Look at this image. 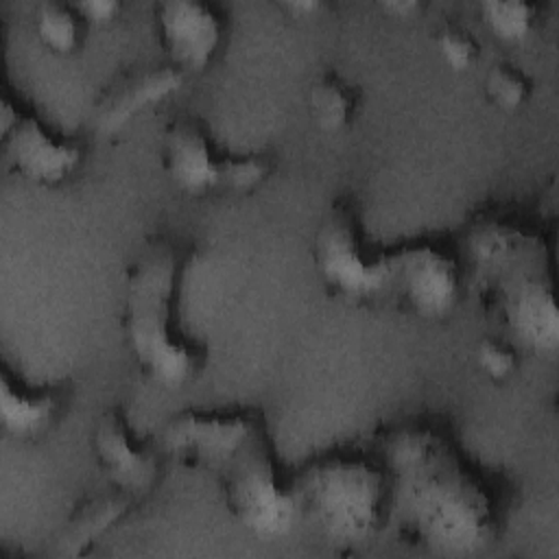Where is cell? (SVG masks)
Here are the masks:
<instances>
[{
    "mask_svg": "<svg viewBox=\"0 0 559 559\" xmlns=\"http://www.w3.org/2000/svg\"><path fill=\"white\" fill-rule=\"evenodd\" d=\"M389 480V522L402 542L445 557L489 546L500 526L491 487L439 430L400 424L376 435Z\"/></svg>",
    "mask_w": 559,
    "mask_h": 559,
    "instance_id": "6da1fadb",
    "label": "cell"
},
{
    "mask_svg": "<svg viewBox=\"0 0 559 559\" xmlns=\"http://www.w3.org/2000/svg\"><path fill=\"white\" fill-rule=\"evenodd\" d=\"M188 251L155 234L138 245L122 273V341L140 373L159 389L177 391L205 367L207 349L181 321Z\"/></svg>",
    "mask_w": 559,
    "mask_h": 559,
    "instance_id": "7a4b0ae2",
    "label": "cell"
},
{
    "mask_svg": "<svg viewBox=\"0 0 559 559\" xmlns=\"http://www.w3.org/2000/svg\"><path fill=\"white\" fill-rule=\"evenodd\" d=\"M531 247L526 236L493 221L472 227L467 236V258L485 284L487 310L515 347L550 354L559 345V312L550 280L528 264Z\"/></svg>",
    "mask_w": 559,
    "mask_h": 559,
    "instance_id": "3957f363",
    "label": "cell"
},
{
    "mask_svg": "<svg viewBox=\"0 0 559 559\" xmlns=\"http://www.w3.org/2000/svg\"><path fill=\"white\" fill-rule=\"evenodd\" d=\"M290 485L297 515L332 544L358 546L389 524V480L373 454H314Z\"/></svg>",
    "mask_w": 559,
    "mask_h": 559,
    "instance_id": "277c9868",
    "label": "cell"
},
{
    "mask_svg": "<svg viewBox=\"0 0 559 559\" xmlns=\"http://www.w3.org/2000/svg\"><path fill=\"white\" fill-rule=\"evenodd\" d=\"M214 478L227 513L251 535L280 537L299 520L290 476L282 472L264 419Z\"/></svg>",
    "mask_w": 559,
    "mask_h": 559,
    "instance_id": "5b68a950",
    "label": "cell"
},
{
    "mask_svg": "<svg viewBox=\"0 0 559 559\" xmlns=\"http://www.w3.org/2000/svg\"><path fill=\"white\" fill-rule=\"evenodd\" d=\"M312 264L325 290L354 306L389 299V255L369 242L358 207L336 199L312 236Z\"/></svg>",
    "mask_w": 559,
    "mask_h": 559,
    "instance_id": "8992f818",
    "label": "cell"
},
{
    "mask_svg": "<svg viewBox=\"0 0 559 559\" xmlns=\"http://www.w3.org/2000/svg\"><path fill=\"white\" fill-rule=\"evenodd\" d=\"M262 419L253 408H186L168 417L157 445L179 467L216 476Z\"/></svg>",
    "mask_w": 559,
    "mask_h": 559,
    "instance_id": "52a82bcc",
    "label": "cell"
},
{
    "mask_svg": "<svg viewBox=\"0 0 559 559\" xmlns=\"http://www.w3.org/2000/svg\"><path fill=\"white\" fill-rule=\"evenodd\" d=\"M389 299L400 310L441 321L452 314L461 297V269L454 255L430 240H411L386 249Z\"/></svg>",
    "mask_w": 559,
    "mask_h": 559,
    "instance_id": "ba28073f",
    "label": "cell"
},
{
    "mask_svg": "<svg viewBox=\"0 0 559 559\" xmlns=\"http://www.w3.org/2000/svg\"><path fill=\"white\" fill-rule=\"evenodd\" d=\"M90 448L105 480L138 500L159 480V445L138 430L124 406L105 408L92 430Z\"/></svg>",
    "mask_w": 559,
    "mask_h": 559,
    "instance_id": "9c48e42d",
    "label": "cell"
},
{
    "mask_svg": "<svg viewBox=\"0 0 559 559\" xmlns=\"http://www.w3.org/2000/svg\"><path fill=\"white\" fill-rule=\"evenodd\" d=\"M0 138L7 166L33 186H61L83 159V146L74 138L24 109L17 122Z\"/></svg>",
    "mask_w": 559,
    "mask_h": 559,
    "instance_id": "30bf717a",
    "label": "cell"
},
{
    "mask_svg": "<svg viewBox=\"0 0 559 559\" xmlns=\"http://www.w3.org/2000/svg\"><path fill=\"white\" fill-rule=\"evenodd\" d=\"M157 44L183 74L203 72L225 37V17L201 0H162L153 9Z\"/></svg>",
    "mask_w": 559,
    "mask_h": 559,
    "instance_id": "8fae6325",
    "label": "cell"
},
{
    "mask_svg": "<svg viewBox=\"0 0 559 559\" xmlns=\"http://www.w3.org/2000/svg\"><path fill=\"white\" fill-rule=\"evenodd\" d=\"M183 81L186 74L168 61L120 70L92 103L90 120L94 131L105 138L120 133L138 114L177 94Z\"/></svg>",
    "mask_w": 559,
    "mask_h": 559,
    "instance_id": "7c38bea8",
    "label": "cell"
},
{
    "mask_svg": "<svg viewBox=\"0 0 559 559\" xmlns=\"http://www.w3.org/2000/svg\"><path fill=\"white\" fill-rule=\"evenodd\" d=\"M221 157L207 127L194 116H175L162 129L159 166L168 181L188 197L218 190Z\"/></svg>",
    "mask_w": 559,
    "mask_h": 559,
    "instance_id": "4fadbf2b",
    "label": "cell"
},
{
    "mask_svg": "<svg viewBox=\"0 0 559 559\" xmlns=\"http://www.w3.org/2000/svg\"><path fill=\"white\" fill-rule=\"evenodd\" d=\"M61 413V393L50 382H35L7 360L0 369V421L15 439L44 437Z\"/></svg>",
    "mask_w": 559,
    "mask_h": 559,
    "instance_id": "5bb4252c",
    "label": "cell"
},
{
    "mask_svg": "<svg viewBox=\"0 0 559 559\" xmlns=\"http://www.w3.org/2000/svg\"><path fill=\"white\" fill-rule=\"evenodd\" d=\"M133 498L114 489L107 496H90L79 500L63 526L55 535L52 552L59 557H81L109 533L118 522L127 518L133 507Z\"/></svg>",
    "mask_w": 559,
    "mask_h": 559,
    "instance_id": "9a60e30c",
    "label": "cell"
},
{
    "mask_svg": "<svg viewBox=\"0 0 559 559\" xmlns=\"http://www.w3.org/2000/svg\"><path fill=\"white\" fill-rule=\"evenodd\" d=\"M306 107L314 129L321 133H336L354 120L360 107V90L343 74L325 70L310 83Z\"/></svg>",
    "mask_w": 559,
    "mask_h": 559,
    "instance_id": "2e32d148",
    "label": "cell"
},
{
    "mask_svg": "<svg viewBox=\"0 0 559 559\" xmlns=\"http://www.w3.org/2000/svg\"><path fill=\"white\" fill-rule=\"evenodd\" d=\"M33 17L35 35L46 50L68 57L83 48L85 31L90 24L83 20L74 2L46 0L37 4Z\"/></svg>",
    "mask_w": 559,
    "mask_h": 559,
    "instance_id": "e0dca14e",
    "label": "cell"
},
{
    "mask_svg": "<svg viewBox=\"0 0 559 559\" xmlns=\"http://www.w3.org/2000/svg\"><path fill=\"white\" fill-rule=\"evenodd\" d=\"M478 13L485 28L504 44L526 39L539 20L537 4L518 0H483L478 4Z\"/></svg>",
    "mask_w": 559,
    "mask_h": 559,
    "instance_id": "ac0fdd59",
    "label": "cell"
},
{
    "mask_svg": "<svg viewBox=\"0 0 559 559\" xmlns=\"http://www.w3.org/2000/svg\"><path fill=\"white\" fill-rule=\"evenodd\" d=\"M483 92L491 107L511 114L528 103L533 94V79L522 66L502 59L485 74Z\"/></svg>",
    "mask_w": 559,
    "mask_h": 559,
    "instance_id": "d6986e66",
    "label": "cell"
},
{
    "mask_svg": "<svg viewBox=\"0 0 559 559\" xmlns=\"http://www.w3.org/2000/svg\"><path fill=\"white\" fill-rule=\"evenodd\" d=\"M273 173V159L264 151L223 153L218 190L231 194H249L258 190Z\"/></svg>",
    "mask_w": 559,
    "mask_h": 559,
    "instance_id": "ffe728a7",
    "label": "cell"
},
{
    "mask_svg": "<svg viewBox=\"0 0 559 559\" xmlns=\"http://www.w3.org/2000/svg\"><path fill=\"white\" fill-rule=\"evenodd\" d=\"M435 48L443 63L454 72H465L476 66L480 57V44L461 22L443 20L432 33Z\"/></svg>",
    "mask_w": 559,
    "mask_h": 559,
    "instance_id": "44dd1931",
    "label": "cell"
},
{
    "mask_svg": "<svg viewBox=\"0 0 559 559\" xmlns=\"http://www.w3.org/2000/svg\"><path fill=\"white\" fill-rule=\"evenodd\" d=\"M476 367L491 382H507L518 369V347L504 336H483L474 352Z\"/></svg>",
    "mask_w": 559,
    "mask_h": 559,
    "instance_id": "7402d4cb",
    "label": "cell"
},
{
    "mask_svg": "<svg viewBox=\"0 0 559 559\" xmlns=\"http://www.w3.org/2000/svg\"><path fill=\"white\" fill-rule=\"evenodd\" d=\"M74 4L87 24H107L122 11L118 0H79Z\"/></svg>",
    "mask_w": 559,
    "mask_h": 559,
    "instance_id": "603a6c76",
    "label": "cell"
},
{
    "mask_svg": "<svg viewBox=\"0 0 559 559\" xmlns=\"http://www.w3.org/2000/svg\"><path fill=\"white\" fill-rule=\"evenodd\" d=\"M378 7L393 17H411L415 11L421 9V4L415 0H382Z\"/></svg>",
    "mask_w": 559,
    "mask_h": 559,
    "instance_id": "cb8c5ba5",
    "label": "cell"
},
{
    "mask_svg": "<svg viewBox=\"0 0 559 559\" xmlns=\"http://www.w3.org/2000/svg\"><path fill=\"white\" fill-rule=\"evenodd\" d=\"M323 4L319 0H286L282 2V9L286 13H290L293 17H308L312 13H317Z\"/></svg>",
    "mask_w": 559,
    "mask_h": 559,
    "instance_id": "d4e9b609",
    "label": "cell"
}]
</instances>
